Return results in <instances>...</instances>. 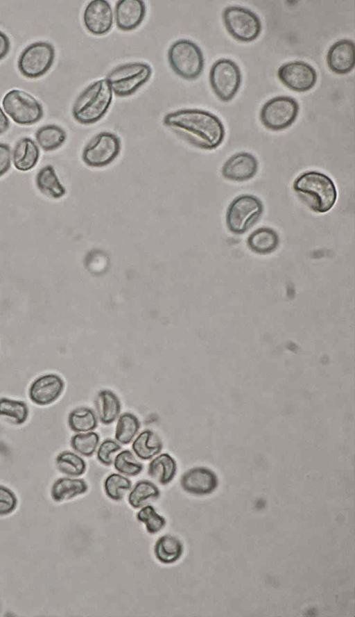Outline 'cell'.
Wrapping results in <instances>:
<instances>
[{
    "instance_id": "obj_1",
    "label": "cell",
    "mask_w": 355,
    "mask_h": 617,
    "mask_svg": "<svg viewBox=\"0 0 355 617\" xmlns=\"http://www.w3.org/2000/svg\"><path fill=\"white\" fill-rule=\"evenodd\" d=\"M163 124L175 134L193 146L205 150L218 148L223 142L225 129L214 114L196 108L170 112Z\"/></svg>"
},
{
    "instance_id": "obj_2",
    "label": "cell",
    "mask_w": 355,
    "mask_h": 617,
    "mask_svg": "<svg viewBox=\"0 0 355 617\" xmlns=\"http://www.w3.org/2000/svg\"><path fill=\"white\" fill-rule=\"evenodd\" d=\"M293 188L298 198L310 210L317 213L329 211L338 197L333 180L319 171L302 172L293 181Z\"/></svg>"
},
{
    "instance_id": "obj_3",
    "label": "cell",
    "mask_w": 355,
    "mask_h": 617,
    "mask_svg": "<svg viewBox=\"0 0 355 617\" xmlns=\"http://www.w3.org/2000/svg\"><path fill=\"white\" fill-rule=\"evenodd\" d=\"M112 98L113 92L107 80H97L78 96L72 107V115L81 124H94L107 112Z\"/></svg>"
},
{
    "instance_id": "obj_4",
    "label": "cell",
    "mask_w": 355,
    "mask_h": 617,
    "mask_svg": "<svg viewBox=\"0 0 355 617\" xmlns=\"http://www.w3.org/2000/svg\"><path fill=\"white\" fill-rule=\"evenodd\" d=\"M168 61L172 70L186 80L197 79L204 69V56L200 48L193 41L180 39L170 46Z\"/></svg>"
},
{
    "instance_id": "obj_5",
    "label": "cell",
    "mask_w": 355,
    "mask_h": 617,
    "mask_svg": "<svg viewBox=\"0 0 355 617\" xmlns=\"http://www.w3.org/2000/svg\"><path fill=\"white\" fill-rule=\"evenodd\" d=\"M153 69L149 64L132 62L118 65L106 76L112 92L125 97L134 94L150 78Z\"/></svg>"
},
{
    "instance_id": "obj_6",
    "label": "cell",
    "mask_w": 355,
    "mask_h": 617,
    "mask_svg": "<svg viewBox=\"0 0 355 617\" xmlns=\"http://www.w3.org/2000/svg\"><path fill=\"white\" fill-rule=\"evenodd\" d=\"M263 212V204L257 197L249 194L239 195L227 207V227L234 234H242L257 223Z\"/></svg>"
},
{
    "instance_id": "obj_7",
    "label": "cell",
    "mask_w": 355,
    "mask_h": 617,
    "mask_svg": "<svg viewBox=\"0 0 355 617\" xmlns=\"http://www.w3.org/2000/svg\"><path fill=\"white\" fill-rule=\"evenodd\" d=\"M2 106L6 113L17 124L32 125L44 115L41 103L28 92L12 89L3 97Z\"/></svg>"
},
{
    "instance_id": "obj_8",
    "label": "cell",
    "mask_w": 355,
    "mask_h": 617,
    "mask_svg": "<svg viewBox=\"0 0 355 617\" xmlns=\"http://www.w3.org/2000/svg\"><path fill=\"white\" fill-rule=\"evenodd\" d=\"M223 21L227 32L236 40L250 42L255 40L262 29L259 17L252 10L237 6L225 8Z\"/></svg>"
},
{
    "instance_id": "obj_9",
    "label": "cell",
    "mask_w": 355,
    "mask_h": 617,
    "mask_svg": "<svg viewBox=\"0 0 355 617\" xmlns=\"http://www.w3.org/2000/svg\"><path fill=\"white\" fill-rule=\"evenodd\" d=\"M299 110L296 99L289 96H277L263 105L259 118L264 127L278 131L291 126L296 120Z\"/></svg>"
},
{
    "instance_id": "obj_10",
    "label": "cell",
    "mask_w": 355,
    "mask_h": 617,
    "mask_svg": "<svg viewBox=\"0 0 355 617\" xmlns=\"http://www.w3.org/2000/svg\"><path fill=\"white\" fill-rule=\"evenodd\" d=\"M241 72L238 65L227 58H220L211 65L209 79L211 88L222 101H231L241 84Z\"/></svg>"
},
{
    "instance_id": "obj_11",
    "label": "cell",
    "mask_w": 355,
    "mask_h": 617,
    "mask_svg": "<svg viewBox=\"0 0 355 617\" xmlns=\"http://www.w3.org/2000/svg\"><path fill=\"white\" fill-rule=\"evenodd\" d=\"M55 56V48L51 43L35 42L26 47L20 54L17 67L23 76L37 79L51 68Z\"/></svg>"
},
{
    "instance_id": "obj_12",
    "label": "cell",
    "mask_w": 355,
    "mask_h": 617,
    "mask_svg": "<svg viewBox=\"0 0 355 617\" xmlns=\"http://www.w3.org/2000/svg\"><path fill=\"white\" fill-rule=\"evenodd\" d=\"M120 138L110 131L95 135L85 146L82 152L83 163L91 167H103L112 163L120 154Z\"/></svg>"
},
{
    "instance_id": "obj_13",
    "label": "cell",
    "mask_w": 355,
    "mask_h": 617,
    "mask_svg": "<svg viewBox=\"0 0 355 617\" xmlns=\"http://www.w3.org/2000/svg\"><path fill=\"white\" fill-rule=\"evenodd\" d=\"M277 76L286 87L298 92L313 88L318 79L315 69L309 63L301 60L288 62L281 65L277 70Z\"/></svg>"
},
{
    "instance_id": "obj_14",
    "label": "cell",
    "mask_w": 355,
    "mask_h": 617,
    "mask_svg": "<svg viewBox=\"0 0 355 617\" xmlns=\"http://www.w3.org/2000/svg\"><path fill=\"white\" fill-rule=\"evenodd\" d=\"M62 378L55 373H47L37 377L28 389L30 400L35 404L46 406L55 402L64 389Z\"/></svg>"
},
{
    "instance_id": "obj_15",
    "label": "cell",
    "mask_w": 355,
    "mask_h": 617,
    "mask_svg": "<svg viewBox=\"0 0 355 617\" xmlns=\"http://www.w3.org/2000/svg\"><path fill=\"white\" fill-rule=\"evenodd\" d=\"M114 23V14L110 3L105 0L91 1L83 13V24L88 32L94 35H105Z\"/></svg>"
},
{
    "instance_id": "obj_16",
    "label": "cell",
    "mask_w": 355,
    "mask_h": 617,
    "mask_svg": "<svg viewBox=\"0 0 355 617\" xmlns=\"http://www.w3.org/2000/svg\"><path fill=\"white\" fill-rule=\"evenodd\" d=\"M184 491L194 495H207L213 493L218 486V478L209 468L198 466L184 472L180 479Z\"/></svg>"
},
{
    "instance_id": "obj_17",
    "label": "cell",
    "mask_w": 355,
    "mask_h": 617,
    "mask_svg": "<svg viewBox=\"0 0 355 617\" xmlns=\"http://www.w3.org/2000/svg\"><path fill=\"white\" fill-rule=\"evenodd\" d=\"M258 169L257 158L249 152L241 151L234 154L225 162L221 174L227 180L244 182L252 179Z\"/></svg>"
},
{
    "instance_id": "obj_18",
    "label": "cell",
    "mask_w": 355,
    "mask_h": 617,
    "mask_svg": "<svg viewBox=\"0 0 355 617\" xmlns=\"http://www.w3.org/2000/svg\"><path fill=\"white\" fill-rule=\"evenodd\" d=\"M146 5L141 0H120L115 5L114 19L116 27L123 31L137 28L146 15Z\"/></svg>"
},
{
    "instance_id": "obj_19",
    "label": "cell",
    "mask_w": 355,
    "mask_h": 617,
    "mask_svg": "<svg viewBox=\"0 0 355 617\" xmlns=\"http://www.w3.org/2000/svg\"><path fill=\"white\" fill-rule=\"evenodd\" d=\"M354 43L349 39H341L333 44L327 54V64L333 72L345 74L354 67Z\"/></svg>"
},
{
    "instance_id": "obj_20",
    "label": "cell",
    "mask_w": 355,
    "mask_h": 617,
    "mask_svg": "<svg viewBox=\"0 0 355 617\" xmlns=\"http://www.w3.org/2000/svg\"><path fill=\"white\" fill-rule=\"evenodd\" d=\"M40 158V149L35 142L28 137L19 139L15 144L12 159L15 167L21 172L32 170Z\"/></svg>"
},
{
    "instance_id": "obj_21",
    "label": "cell",
    "mask_w": 355,
    "mask_h": 617,
    "mask_svg": "<svg viewBox=\"0 0 355 617\" xmlns=\"http://www.w3.org/2000/svg\"><path fill=\"white\" fill-rule=\"evenodd\" d=\"M94 403L97 418L103 425L112 424L120 415L121 410L120 399L116 393L109 389L99 390Z\"/></svg>"
},
{
    "instance_id": "obj_22",
    "label": "cell",
    "mask_w": 355,
    "mask_h": 617,
    "mask_svg": "<svg viewBox=\"0 0 355 617\" xmlns=\"http://www.w3.org/2000/svg\"><path fill=\"white\" fill-rule=\"evenodd\" d=\"M147 473L159 484L167 485L176 475V461L168 453L159 454L149 463Z\"/></svg>"
},
{
    "instance_id": "obj_23",
    "label": "cell",
    "mask_w": 355,
    "mask_h": 617,
    "mask_svg": "<svg viewBox=\"0 0 355 617\" xmlns=\"http://www.w3.org/2000/svg\"><path fill=\"white\" fill-rule=\"evenodd\" d=\"M163 448L160 437L150 429H144L133 439L132 450L141 460H150L158 455Z\"/></svg>"
},
{
    "instance_id": "obj_24",
    "label": "cell",
    "mask_w": 355,
    "mask_h": 617,
    "mask_svg": "<svg viewBox=\"0 0 355 617\" xmlns=\"http://www.w3.org/2000/svg\"><path fill=\"white\" fill-rule=\"evenodd\" d=\"M87 490L88 485L83 479L60 477L53 484L51 488V496L53 501L60 502L83 495Z\"/></svg>"
},
{
    "instance_id": "obj_25",
    "label": "cell",
    "mask_w": 355,
    "mask_h": 617,
    "mask_svg": "<svg viewBox=\"0 0 355 617\" xmlns=\"http://www.w3.org/2000/svg\"><path fill=\"white\" fill-rule=\"evenodd\" d=\"M35 184L37 189L49 198L60 199L67 192L51 165H46L38 171L35 176Z\"/></svg>"
},
{
    "instance_id": "obj_26",
    "label": "cell",
    "mask_w": 355,
    "mask_h": 617,
    "mask_svg": "<svg viewBox=\"0 0 355 617\" xmlns=\"http://www.w3.org/2000/svg\"><path fill=\"white\" fill-rule=\"evenodd\" d=\"M279 243V238L277 233L273 229L266 227L254 231L247 240L248 247L259 254H267L274 252Z\"/></svg>"
},
{
    "instance_id": "obj_27",
    "label": "cell",
    "mask_w": 355,
    "mask_h": 617,
    "mask_svg": "<svg viewBox=\"0 0 355 617\" xmlns=\"http://www.w3.org/2000/svg\"><path fill=\"white\" fill-rule=\"evenodd\" d=\"M183 553V545L180 540L173 535L159 537L154 546L156 559L164 564H171L180 559Z\"/></svg>"
},
{
    "instance_id": "obj_28",
    "label": "cell",
    "mask_w": 355,
    "mask_h": 617,
    "mask_svg": "<svg viewBox=\"0 0 355 617\" xmlns=\"http://www.w3.org/2000/svg\"><path fill=\"white\" fill-rule=\"evenodd\" d=\"M35 136L37 144L44 151H52L65 142L67 133L60 126L46 124L39 128Z\"/></svg>"
},
{
    "instance_id": "obj_29",
    "label": "cell",
    "mask_w": 355,
    "mask_h": 617,
    "mask_svg": "<svg viewBox=\"0 0 355 617\" xmlns=\"http://www.w3.org/2000/svg\"><path fill=\"white\" fill-rule=\"evenodd\" d=\"M67 422L71 431L84 433L92 431L98 427V418L92 409L80 406L70 411Z\"/></svg>"
},
{
    "instance_id": "obj_30",
    "label": "cell",
    "mask_w": 355,
    "mask_h": 617,
    "mask_svg": "<svg viewBox=\"0 0 355 617\" xmlns=\"http://www.w3.org/2000/svg\"><path fill=\"white\" fill-rule=\"evenodd\" d=\"M159 496L160 491L153 482L140 480L130 491L128 501L132 508L139 509L145 506L147 502L158 499Z\"/></svg>"
},
{
    "instance_id": "obj_31",
    "label": "cell",
    "mask_w": 355,
    "mask_h": 617,
    "mask_svg": "<svg viewBox=\"0 0 355 617\" xmlns=\"http://www.w3.org/2000/svg\"><path fill=\"white\" fill-rule=\"evenodd\" d=\"M141 427L138 418L130 412H124L118 417L114 438L119 444L128 445L135 438Z\"/></svg>"
},
{
    "instance_id": "obj_32",
    "label": "cell",
    "mask_w": 355,
    "mask_h": 617,
    "mask_svg": "<svg viewBox=\"0 0 355 617\" xmlns=\"http://www.w3.org/2000/svg\"><path fill=\"white\" fill-rule=\"evenodd\" d=\"M58 470L69 477L83 475L87 470L85 461L78 454L71 451H62L55 458Z\"/></svg>"
},
{
    "instance_id": "obj_33",
    "label": "cell",
    "mask_w": 355,
    "mask_h": 617,
    "mask_svg": "<svg viewBox=\"0 0 355 617\" xmlns=\"http://www.w3.org/2000/svg\"><path fill=\"white\" fill-rule=\"evenodd\" d=\"M28 416L29 409L24 401L8 397L0 398V416L6 417L14 424L20 425L28 420Z\"/></svg>"
},
{
    "instance_id": "obj_34",
    "label": "cell",
    "mask_w": 355,
    "mask_h": 617,
    "mask_svg": "<svg viewBox=\"0 0 355 617\" xmlns=\"http://www.w3.org/2000/svg\"><path fill=\"white\" fill-rule=\"evenodd\" d=\"M103 488L107 497L114 501H120L132 488V482L124 475L112 473L105 478Z\"/></svg>"
},
{
    "instance_id": "obj_35",
    "label": "cell",
    "mask_w": 355,
    "mask_h": 617,
    "mask_svg": "<svg viewBox=\"0 0 355 617\" xmlns=\"http://www.w3.org/2000/svg\"><path fill=\"white\" fill-rule=\"evenodd\" d=\"M100 436L95 431L76 433L70 440L72 449L78 454L89 457L96 451L99 445Z\"/></svg>"
},
{
    "instance_id": "obj_36",
    "label": "cell",
    "mask_w": 355,
    "mask_h": 617,
    "mask_svg": "<svg viewBox=\"0 0 355 617\" xmlns=\"http://www.w3.org/2000/svg\"><path fill=\"white\" fill-rule=\"evenodd\" d=\"M115 470L120 474L134 477L141 472L144 465L129 450H124L115 455L113 461Z\"/></svg>"
},
{
    "instance_id": "obj_37",
    "label": "cell",
    "mask_w": 355,
    "mask_h": 617,
    "mask_svg": "<svg viewBox=\"0 0 355 617\" xmlns=\"http://www.w3.org/2000/svg\"><path fill=\"white\" fill-rule=\"evenodd\" d=\"M138 521L144 523L148 533L155 534L163 529L166 524L164 516L157 513L151 505H145L137 513Z\"/></svg>"
},
{
    "instance_id": "obj_38",
    "label": "cell",
    "mask_w": 355,
    "mask_h": 617,
    "mask_svg": "<svg viewBox=\"0 0 355 617\" xmlns=\"http://www.w3.org/2000/svg\"><path fill=\"white\" fill-rule=\"evenodd\" d=\"M121 450V445L112 438L105 439L96 450V458L103 465L110 466L113 463L114 454Z\"/></svg>"
},
{
    "instance_id": "obj_39",
    "label": "cell",
    "mask_w": 355,
    "mask_h": 617,
    "mask_svg": "<svg viewBox=\"0 0 355 617\" xmlns=\"http://www.w3.org/2000/svg\"><path fill=\"white\" fill-rule=\"evenodd\" d=\"M17 506L15 494L6 486L0 485V516L12 513Z\"/></svg>"
},
{
    "instance_id": "obj_40",
    "label": "cell",
    "mask_w": 355,
    "mask_h": 617,
    "mask_svg": "<svg viewBox=\"0 0 355 617\" xmlns=\"http://www.w3.org/2000/svg\"><path fill=\"white\" fill-rule=\"evenodd\" d=\"M11 160L12 153L10 146L5 143H0V177L10 170Z\"/></svg>"
},
{
    "instance_id": "obj_41",
    "label": "cell",
    "mask_w": 355,
    "mask_h": 617,
    "mask_svg": "<svg viewBox=\"0 0 355 617\" xmlns=\"http://www.w3.org/2000/svg\"><path fill=\"white\" fill-rule=\"evenodd\" d=\"M10 49V42L8 35L0 31V60H3L8 54Z\"/></svg>"
},
{
    "instance_id": "obj_42",
    "label": "cell",
    "mask_w": 355,
    "mask_h": 617,
    "mask_svg": "<svg viewBox=\"0 0 355 617\" xmlns=\"http://www.w3.org/2000/svg\"><path fill=\"white\" fill-rule=\"evenodd\" d=\"M10 127V120L0 107V135L6 133Z\"/></svg>"
}]
</instances>
